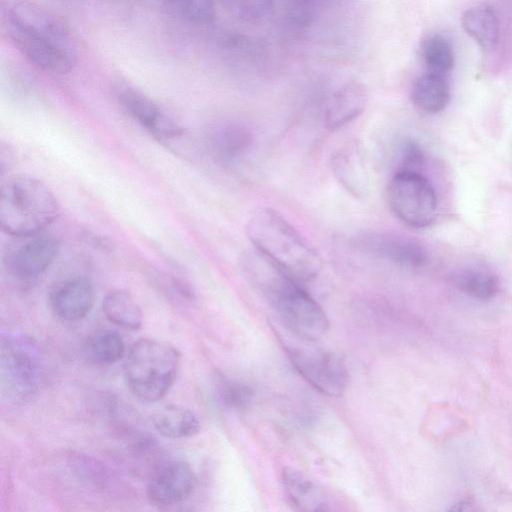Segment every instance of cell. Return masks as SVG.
<instances>
[{
	"mask_svg": "<svg viewBox=\"0 0 512 512\" xmlns=\"http://www.w3.org/2000/svg\"><path fill=\"white\" fill-rule=\"evenodd\" d=\"M245 230L257 251L296 280L309 281L321 271L318 253L277 211L257 208L248 218Z\"/></svg>",
	"mask_w": 512,
	"mask_h": 512,
	"instance_id": "cell-3",
	"label": "cell"
},
{
	"mask_svg": "<svg viewBox=\"0 0 512 512\" xmlns=\"http://www.w3.org/2000/svg\"><path fill=\"white\" fill-rule=\"evenodd\" d=\"M331 170L340 185L353 197H366L369 178L357 145L349 144L337 150L331 157Z\"/></svg>",
	"mask_w": 512,
	"mask_h": 512,
	"instance_id": "cell-15",
	"label": "cell"
},
{
	"mask_svg": "<svg viewBox=\"0 0 512 512\" xmlns=\"http://www.w3.org/2000/svg\"><path fill=\"white\" fill-rule=\"evenodd\" d=\"M472 502L468 499H464L462 500L461 502L455 504L451 510H458V511H463V510H467L469 506H471Z\"/></svg>",
	"mask_w": 512,
	"mask_h": 512,
	"instance_id": "cell-30",
	"label": "cell"
},
{
	"mask_svg": "<svg viewBox=\"0 0 512 512\" xmlns=\"http://www.w3.org/2000/svg\"><path fill=\"white\" fill-rule=\"evenodd\" d=\"M179 360L178 350L166 342L150 338L137 340L130 347L124 364L128 389L141 401L157 402L171 388Z\"/></svg>",
	"mask_w": 512,
	"mask_h": 512,
	"instance_id": "cell-5",
	"label": "cell"
},
{
	"mask_svg": "<svg viewBox=\"0 0 512 512\" xmlns=\"http://www.w3.org/2000/svg\"><path fill=\"white\" fill-rule=\"evenodd\" d=\"M1 387L7 397L16 402L30 400L36 393L40 371L32 342L20 337H2Z\"/></svg>",
	"mask_w": 512,
	"mask_h": 512,
	"instance_id": "cell-7",
	"label": "cell"
},
{
	"mask_svg": "<svg viewBox=\"0 0 512 512\" xmlns=\"http://www.w3.org/2000/svg\"><path fill=\"white\" fill-rule=\"evenodd\" d=\"M242 264L249 281L294 334L307 341L326 334L329 321L324 310L298 280L256 249L245 254Z\"/></svg>",
	"mask_w": 512,
	"mask_h": 512,
	"instance_id": "cell-1",
	"label": "cell"
},
{
	"mask_svg": "<svg viewBox=\"0 0 512 512\" xmlns=\"http://www.w3.org/2000/svg\"><path fill=\"white\" fill-rule=\"evenodd\" d=\"M59 243L52 236H32L5 258L8 272L18 280L29 281L41 276L53 263Z\"/></svg>",
	"mask_w": 512,
	"mask_h": 512,
	"instance_id": "cell-11",
	"label": "cell"
},
{
	"mask_svg": "<svg viewBox=\"0 0 512 512\" xmlns=\"http://www.w3.org/2000/svg\"><path fill=\"white\" fill-rule=\"evenodd\" d=\"M450 85L447 76L426 72L417 77L412 85L413 103L426 113H438L450 101Z\"/></svg>",
	"mask_w": 512,
	"mask_h": 512,
	"instance_id": "cell-19",
	"label": "cell"
},
{
	"mask_svg": "<svg viewBox=\"0 0 512 512\" xmlns=\"http://www.w3.org/2000/svg\"><path fill=\"white\" fill-rule=\"evenodd\" d=\"M153 426L163 437L183 439L199 432L200 421L192 410L179 405H168L154 414Z\"/></svg>",
	"mask_w": 512,
	"mask_h": 512,
	"instance_id": "cell-20",
	"label": "cell"
},
{
	"mask_svg": "<svg viewBox=\"0 0 512 512\" xmlns=\"http://www.w3.org/2000/svg\"><path fill=\"white\" fill-rule=\"evenodd\" d=\"M236 18L246 22H259L270 16L276 0H221Z\"/></svg>",
	"mask_w": 512,
	"mask_h": 512,
	"instance_id": "cell-27",
	"label": "cell"
},
{
	"mask_svg": "<svg viewBox=\"0 0 512 512\" xmlns=\"http://www.w3.org/2000/svg\"><path fill=\"white\" fill-rule=\"evenodd\" d=\"M421 57L427 72L448 76L455 65L451 41L442 34L428 35L421 44Z\"/></svg>",
	"mask_w": 512,
	"mask_h": 512,
	"instance_id": "cell-24",
	"label": "cell"
},
{
	"mask_svg": "<svg viewBox=\"0 0 512 512\" xmlns=\"http://www.w3.org/2000/svg\"><path fill=\"white\" fill-rule=\"evenodd\" d=\"M286 354L298 373L322 394L340 397L348 384V372L334 353L319 348L285 346Z\"/></svg>",
	"mask_w": 512,
	"mask_h": 512,
	"instance_id": "cell-8",
	"label": "cell"
},
{
	"mask_svg": "<svg viewBox=\"0 0 512 512\" xmlns=\"http://www.w3.org/2000/svg\"><path fill=\"white\" fill-rule=\"evenodd\" d=\"M94 303V289L83 277L68 279L59 284L50 297L54 315L64 322H76L85 318Z\"/></svg>",
	"mask_w": 512,
	"mask_h": 512,
	"instance_id": "cell-13",
	"label": "cell"
},
{
	"mask_svg": "<svg viewBox=\"0 0 512 512\" xmlns=\"http://www.w3.org/2000/svg\"><path fill=\"white\" fill-rule=\"evenodd\" d=\"M284 12L294 24H307L311 13L310 0H284Z\"/></svg>",
	"mask_w": 512,
	"mask_h": 512,
	"instance_id": "cell-28",
	"label": "cell"
},
{
	"mask_svg": "<svg viewBox=\"0 0 512 512\" xmlns=\"http://www.w3.org/2000/svg\"><path fill=\"white\" fill-rule=\"evenodd\" d=\"M84 354L91 363L109 365L123 358L125 344L118 332L108 329L99 330L86 340Z\"/></svg>",
	"mask_w": 512,
	"mask_h": 512,
	"instance_id": "cell-23",
	"label": "cell"
},
{
	"mask_svg": "<svg viewBox=\"0 0 512 512\" xmlns=\"http://www.w3.org/2000/svg\"><path fill=\"white\" fill-rule=\"evenodd\" d=\"M368 103L367 87L359 81H349L338 88L328 100L324 124L330 131L346 126L365 110Z\"/></svg>",
	"mask_w": 512,
	"mask_h": 512,
	"instance_id": "cell-14",
	"label": "cell"
},
{
	"mask_svg": "<svg viewBox=\"0 0 512 512\" xmlns=\"http://www.w3.org/2000/svg\"><path fill=\"white\" fill-rule=\"evenodd\" d=\"M59 203L51 189L32 176H18L0 192V226L14 237H31L53 223Z\"/></svg>",
	"mask_w": 512,
	"mask_h": 512,
	"instance_id": "cell-4",
	"label": "cell"
},
{
	"mask_svg": "<svg viewBox=\"0 0 512 512\" xmlns=\"http://www.w3.org/2000/svg\"><path fill=\"white\" fill-rule=\"evenodd\" d=\"M424 162V154L421 148L414 142H407L403 147L401 165L399 168L420 171Z\"/></svg>",
	"mask_w": 512,
	"mask_h": 512,
	"instance_id": "cell-29",
	"label": "cell"
},
{
	"mask_svg": "<svg viewBox=\"0 0 512 512\" xmlns=\"http://www.w3.org/2000/svg\"><path fill=\"white\" fill-rule=\"evenodd\" d=\"M387 200L393 214L409 227L425 228L436 218L437 194L418 170L398 168L388 183Z\"/></svg>",
	"mask_w": 512,
	"mask_h": 512,
	"instance_id": "cell-6",
	"label": "cell"
},
{
	"mask_svg": "<svg viewBox=\"0 0 512 512\" xmlns=\"http://www.w3.org/2000/svg\"><path fill=\"white\" fill-rule=\"evenodd\" d=\"M355 244L368 254L406 268H422L429 261L428 253L420 243L398 234L368 233L359 236Z\"/></svg>",
	"mask_w": 512,
	"mask_h": 512,
	"instance_id": "cell-10",
	"label": "cell"
},
{
	"mask_svg": "<svg viewBox=\"0 0 512 512\" xmlns=\"http://www.w3.org/2000/svg\"><path fill=\"white\" fill-rule=\"evenodd\" d=\"M7 24L13 44L40 69L66 74L75 66L76 43L66 25L47 9L27 1L17 3Z\"/></svg>",
	"mask_w": 512,
	"mask_h": 512,
	"instance_id": "cell-2",
	"label": "cell"
},
{
	"mask_svg": "<svg viewBox=\"0 0 512 512\" xmlns=\"http://www.w3.org/2000/svg\"><path fill=\"white\" fill-rule=\"evenodd\" d=\"M102 309L109 321L118 326L132 330L142 326V310L126 291L113 290L107 293L102 302Z\"/></svg>",
	"mask_w": 512,
	"mask_h": 512,
	"instance_id": "cell-22",
	"label": "cell"
},
{
	"mask_svg": "<svg viewBox=\"0 0 512 512\" xmlns=\"http://www.w3.org/2000/svg\"><path fill=\"white\" fill-rule=\"evenodd\" d=\"M461 24L466 34L484 51L496 48L501 38V20L495 7L488 3L468 8Z\"/></svg>",
	"mask_w": 512,
	"mask_h": 512,
	"instance_id": "cell-16",
	"label": "cell"
},
{
	"mask_svg": "<svg viewBox=\"0 0 512 512\" xmlns=\"http://www.w3.org/2000/svg\"><path fill=\"white\" fill-rule=\"evenodd\" d=\"M115 95L125 113L157 139L169 141L184 134L180 124L136 88L120 83L115 87Z\"/></svg>",
	"mask_w": 512,
	"mask_h": 512,
	"instance_id": "cell-9",
	"label": "cell"
},
{
	"mask_svg": "<svg viewBox=\"0 0 512 512\" xmlns=\"http://www.w3.org/2000/svg\"><path fill=\"white\" fill-rule=\"evenodd\" d=\"M196 484L195 474L184 461H173L160 468L150 479L146 494L155 506L169 507L186 500Z\"/></svg>",
	"mask_w": 512,
	"mask_h": 512,
	"instance_id": "cell-12",
	"label": "cell"
},
{
	"mask_svg": "<svg viewBox=\"0 0 512 512\" xmlns=\"http://www.w3.org/2000/svg\"><path fill=\"white\" fill-rule=\"evenodd\" d=\"M208 141L216 159L225 164H232L247 154L253 139L247 128L228 124L214 129Z\"/></svg>",
	"mask_w": 512,
	"mask_h": 512,
	"instance_id": "cell-18",
	"label": "cell"
},
{
	"mask_svg": "<svg viewBox=\"0 0 512 512\" xmlns=\"http://www.w3.org/2000/svg\"><path fill=\"white\" fill-rule=\"evenodd\" d=\"M282 483L286 497L297 511L316 512L328 509L327 496L316 483L294 468H285Z\"/></svg>",
	"mask_w": 512,
	"mask_h": 512,
	"instance_id": "cell-17",
	"label": "cell"
},
{
	"mask_svg": "<svg viewBox=\"0 0 512 512\" xmlns=\"http://www.w3.org/2000/svg\"><path fill=\"white\" fill-rule=\"evenodd\" d=\"M165 2L173 13L193 24L206 25L215 18L214 0H165Z\"/></svg>",
	"mask_w": 512,
	"mask_h": 512,
	"instance_id": "cell-25",
	"label": "cell"
},
{
	"mask_svg": "<svg viewBox=\"0 0 512 512\" xmlns=\"http://www.w3.org/2000/svg\"><path fill=\"white\" fill-rule=\"evenodd\" d=\"M452 283L469 297L482 301L494 298L500 286L494 273L478 267L457 270L452 275Z\"/></svg>",
	"mask_w": 512,
	"mask_h": 512,
	"instance_id": "cell-21",
	"label": "cell"
},
{
	"mask_svg": "<svg viewBox=\"0 0 512 512\" xmlns=\"http://www.w3.org/2000/svg\"><path fill=\"white\" fill-rule=\"evenodd\" d=\"M216 393L220 402L233 410L248 408L254 397L249 386L221 375L216 380Z\"/></svg>",
	"mask_w": 512,
	"mask_h": 512,
	"instance_id": "cell-26",
	"label": "cell"
}]
</instances>
